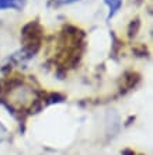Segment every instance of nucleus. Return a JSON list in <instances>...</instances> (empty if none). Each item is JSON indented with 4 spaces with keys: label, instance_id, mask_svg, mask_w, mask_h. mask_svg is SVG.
Instances as JSON below:
<instances>
[{
    "label": "nucleus",
    "instance_id": "3",
    "mask_svg": "<svg viewBox=\"0 0 153 155\" xmlns=\"http://www.w3.org/2000/svg\"><path fill=\"white\" fill-rule=\"evenodd\" d=\"M124 0H104V4L108 7V16H107V20H111L121 8Z\"/></svg>",
    "mask_w": 153,
    "mask_h": 155
},
{
    "label": "nucleus",
    "instance_id": "1",
    "mask_svg": "<svg viewBox=\"0 0 153 155\" xmlns=\"http://www.w3.org/2000/svg\"><path fill=\"white\" fill-rule=\"evenodd\" d=\"M37 99V93L34 87L24 82L16 83L13 85L7 92V102L16 109H27L35 102Z\"/></svg>",
    "mask_w": 153,
    "mask_h": 155
},
{
    "label": "nucleus",
    "instance_id": "4",
    "mask_svg": "<svg viewBox=\"0 0 153 155\" xmlns=\"http://www.w3.org/2000/svg\"><path fill=\"white\" fill-rule=\"evenodd\" d=\"M56 3L59 4H72V3H76V2H79V0H55Z\"/></svg>",
    "mask_w": 153,
    "mask_h": 155
},
{
    "label": "nucleus",
    "instance_id": "2",
    "mask_svg": "<svg viewBox=\"0 0 153 155\" xmlns=\"http://www.w3.org/2000/svg\"><path fill=\"white\" fill-rule=\"evenodd\" d=\"M27 0H0V12L3 10H16L21 12L25 7Z\"/></svg>",
    "mask_w": 153,
    "mask_h": 155
}]
</instances>
